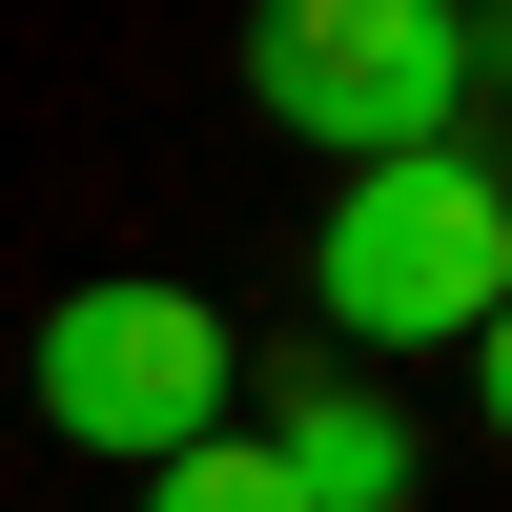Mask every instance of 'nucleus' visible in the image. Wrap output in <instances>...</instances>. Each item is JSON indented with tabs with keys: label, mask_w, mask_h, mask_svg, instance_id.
Wrapping results in <instances>:
<instances>
[{
	"label": "nucleus",
	"mask_w": 512,
	"mask_h": 512,
	"mask_svg": "<svg viewBox=\"0 0 512 512\" xmlns=\"http://www.w3.org/2000/svg\"><path fill=\"white\" fill-rule=\"evenodd\" d=\"M308 308H328V349H472L512 308V164H472V144L349 164L308 226Z\"/></svg>",
	"instance_id": "1"
},
{
	"label": "nucleus",
	"mask_w": 512,
	"mask_h": 512,
	"mask_svg": "<svg viewBox=\"0 0 512 512\" xmlns=\"http://www.w3.org/2000/svg\"><path fill=\"white\" fill-rule=\"evenodd\" d=\"M226 390H246L226 308H205V287H164V267H103V287H62V308H41V431L103 451V472L205 451V431H226Z\"/></svg>",
	"instance_id": "2"
},
{
	"label": "nucleus",
	"mask_w": 512,
	"mask_h": 512,
	"mask_svg": "<svg viewBox=\"0 0 512 512\" xmlns=\"http://www.w3.org/2000/svg\"><path fill=\"white\" fill-rule=\"evenodd\" d=\"M246 103H267L287 144L410 164L472 103V0H267V21H246Z\"/></svg>",
	"instance_id": "3"
},
{
	"label": "nucleus",
	"mask_w": 512,
	"mask_h": 512,
	"mask_svg": "<svg viewBox=\"0 0 512 512\" xmlns=\"http://www.w3.org/2000/svg\"><path fill=\"white\" fill-rule=\"evenodd\" d=\"M267 472H287V512H410V410L390 390H349V369H308V390L267 410Z\"/></svg>",
	"instance_id": "4"
},
{
	"label": "nucleus",
	"mask_w": 512,
	"mask_h": 512,
	"mask_svg": "<svg viewBox=\"0 0 512 512\" xmlns=\"http://www.w3.org/2000/svg\"><path fill=\"white\" fill-rule=\"evenodd\" d=\"M144 512H287V472H267V431H205L144 472Z\"/></svg>",
	"instance_id": "5"
},
{
	"label": "nucleus",
	"mask_w": 512,
	"mask_h": 512,
	"mask_svg": "<svg viewBox=\"0 0 512 512\" xmlns=\"http://www.w3.org/2000/svg\"><path fill=\"white\" fill-rule=\"evenodd\" d=\"M472 410H492V451H512V308L472 328Z\"/></svg>",
	"instance_id": "6"
},
{
	"label": "nucleus",
	"mask_w": 512,
	"mask_h": 512,
	"mask_svg": "<svg viewBox=\"0 0 512 512\" xmlns=\"http://www.w3.org/2000/svg\"><path fill=\"white\" fill-rule=\"evenodd\" d=\"M472 82H512V0H472Z\"/></svg>",
	"instance_id": "7"
}]
</instances>
